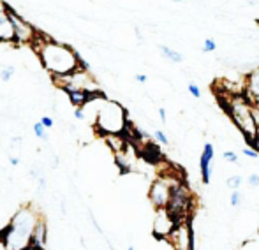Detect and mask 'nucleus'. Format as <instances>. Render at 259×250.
<instances>
[{
    "label": "nucleus",
    "mask_w": 259,
    "mask_h": 250,
    "mask_svg": "<svg viewBox=\"0 0 259 250\" xmlns=\"http://www.w3.org/2000/svg\"><path fill=\"white\" fill-rule=\"evenodd\" d=\"M159 49H161V53H163V57L166 58V60L173 62V64H180V62H184V55L178 51H175L173 48H167V46H159Z\"/></svg>",
    "instance_id": "nucleus-15"
},
{
    "label": "nucleus",
    "mask_w": 259,
    "mask_h": 250,
    "mask_svg": "<svg viewBox=\"0 0 259 250\" xmlns=\"http://www.w3.org/2000/svg\"><path fill=\"white\" fill-rule=\"evenodd\" d=\"M88 217H90V220H92V226H94V229H95L97 233L101 234V236L104 238V240H108V238H106V233H104V231H102L101 224L97 222V219H95V217H94V213H92V211H88Z\"/></svg>",
    "instance_id": "nucleus-22"
},
{
    "label": "nucleus",
    "mask_w": 259,
    "mask_h": 250,
    "mask_svg": "<svg viewBox=\"0 0 259 250\" xmlns=\"http://www.w3.org/2000/svg\"><path fill=\"white\" fill-rule=\"evenodd\" d=\"M242 183H243V178H242V176H240V175L229 176L228 182H226V185H228V189H231V190H240Z\"/></svg>",
    "instance_id": "nucleus-17"
},
{
    "label": "nucleus",
    "mask_w": 259,
    "mask_h": 250,
    "mask_svg": "<svg viewBox=\"0 0 259 250\" xmlns=\"http://www.w3.org/2000/svg\"><path fill=\"white\" fill-rule=\"evenodd\" d=\"M187 90H189L190 95L196 97V99H199V97H201V88H199L196 83H189V85H187Z\"/></svg>",
    "instance_id": "nucleus-24"
},
{
    "label": "nucleus",
    "mask_w": 259,
    "mask_h": 250,
    "mask_svg": "<svg viewBox=\"0 0 259 250\" xmlns=\"http://www.w3.org/2000/svg\"><path fill=\"white\" fill-rule=\"evenodd\" d=\"M92 123L99 136H122L129 125L127 110L118 101L102 97Z\"/></svg>",
    "instance_id": "nucleus-3"
},
{
    "label": "nucleus",
    "mask_w": 259,
    "mask_h": 250,
    "mask_svg": "<svg viewBox=\"0 0 259 250\" xmlns=\"http://www.w3.org/2000/svg\"><path fill=\"white\" fill-rule=\"evenodd\" d=\"M166 210L175 217L178 222L187 220L190 210H192V196H190L189 189L182 183H175L171 189V196L167 201Z\"/></svg>",
    "instance_id": "nucleus-5"
},
{
    "label": "nucleus",
    "mask_w": 259,
    "mask_h": 250,
    "mask_svg": "<svg viewBox=\"0 0 259 250\" xmlns=\"http://www.w3.org/2000/svg\"><path fill=\"white\" fill-rule=\"evenodd\" d=\"M252 148L258 150V154H259V132H258V136H256V139H254V145H252Z\"/></svg>",
    "instance_id": "nucleus-36"
},
{
    "label": "nucleus",
    "mask_w": 259,
    "mask_h": 250,
    "mask_svg": "<svg viewBox=\"0 0 259 250\" xmlns=\"http://www.w3.org/2000/svg\"><path fill=\"white\" fill-rule=\"evenodd\" d=\"M32 131H34L35 137H39V139H43V141L48 139V132H46V127H44L41 122L34 123V125H32Z\"/></svg>",
    "instance_id": "nucleus-18"
},
{
    "label": "nucleus",
    "mask_w": 259,
    "mask_h": 250,
    "mask_svg": "<svg viewBox=\"0 0 259 250\" xmlns=\"http://www.w3.org/2000/svg\"><path fill=\"white\" fill-rule=\"evenodd\" d=\"M249 185H251V187H259V175L252 173V175L249 176Z\"/></svg>",
    "instance_id": "nucleus-30"
},
{
    "label": "nucleus",
    "mask_w": 259,
    "mask_h": 250,
    "mask_svg": "<svg viewBox=\"0 0 259 250\" xmlns=\"http://www.w3.org/2000/svg\"><path fill=\"white\" fill-rule=\"evenodd\" d=\"M34 44L41 64L53 78H62L78 70V60L81 55L72 46L48 39V37L39 39V34L35 37Z\"/></svg>",
    "instance_id": "nucleus-1"
},
{
    "label": "nucleus",
    "mask_w": 259,
    "mask_h": 250,
    "mask_svg": "<svg viewBox=\"0 0 259 250\" xmlns=\"http://www.w3.org/2000/svg\"><path fill=\"white\" fill-rule=\"evenodd\" d=\"M41 219V213L32 206L30 203H26L23 206L16 210L7 227L2 231L7 243V250H26L32 245V233Z\"/></svg>",
    "instance_id": "nucleus-2"
},
{
    "label": "nucleus",
    "mask_w": 259,
    "mask_h": 250,
    "mask_svg": "<svg viewBox=\"0 0 259 250\" xmlns=\"http://www.w3.org/2000/svg\"><path fill=\"white\" fill-rule=\"evenodd\" d=\"M44 190H46V176H43V178L37 180V192L43 194Z\"/></svg>",
    "instance_id": "nucleus-29"
},
{
    "label": "nucleus",
    "mask_w": 259,
    "mask_h": 250,
    "mask_svg": "<svg viewBox=\"0 0 259 250\" xmlns=\"http://www.w3.org/2000/svg\"><path fill=\"white\" fill-rule=\"evenodd\" d=\"M213 159H215V146L212 143H205L199 157V173H201V182L203 185H210L212 182V173H213Z\"/></svg>",
    "instance_id": "nucleus-10"
},
{
    "label": "nucleus",
    "mask_w": 259,
    "mask_h": 250,
    "mask_svg": "<svg viewBox=\"0 0 259 250\" xmlns=\"http://www.w3.org/2000/svg\"><path fill=\"white\" fill-rule=\"evenodd\" d=\"M243 155H245V157H249V159H256V160L259 159L258 150L252 148V146H245V148H243Z\"/></svg>",
    "instance_id": "nucleus-25"
},
{
    "label": "nucleus",
    "mask_w": 259,
    "mask_h": 250,
    "mask_svg": "<svg viewBox=\"0 0 259 250\" xmlns=\"http://www.w3.org/2000/svg\"><path fill=\"white\" fill-rule=\"evenodd\" d=\"M217 49V44L213 39H205L203 41V51L205 53H212V51H215Z\"/></svg>",
    "instance_id": "nucleus-23"
},
{
    "label": "nucleus",
    "mask_w": 259,
    "mask_h": 250,
    "mask_svg": "<svg viewBox=\"0 0 259 250\" xmlns=\"http://www.w3.org/2000/svg\"><path fill=\"white\" fill-rule=\"evenodd\" d=\"M26 250H41V249H35V247H28Z\"/></svg>",
    "instance_id": "nucleus-39"
},
{
    "label": "nucleus",
    "mask_w": 259,
    "mask_h": 250,
    "mask_svg": "<svg viewBox=\"0 0 259 250\" xmlns=\"http://www.w3.org/2000/svg\"><path fill=\"white\" fill-rule=\"evenodd\" d=\"M4 9L5 13L9 14L11 18V23H13V28H14V43H34L35 37H37V32L35 28L30 25V23L26 22L25 18L22 16L20 13H16L7 2H4Z\"/></svg>",
    "instance_id": "nucleus-6"
},
{
    "label": "nucleus",
    "mask_w": 259,
    "mask_h": 250,
    "mask_svg": "<svg viewBox=\"0 0 259 250\" xmlns=\"http://www.w3.org/2000/svg\"><path fill=\"white\" fill-rule=\"evenodd\" d=\"M167 242L173 250H194V233L189 220H182L167 236Z\"/></svg>",
    "instance_id": "nucleus-7"
},
{
    "label": "nucleus",
    "mask_w": 259,
    "mask_h": 250,
    "mask_svg": "<svg viewBox=\"0 0 259 250\" xmlns=\"http://www.w3.org/2000/svg\"><path fill=\"white\" fill-rule=\"evenodd\" d=\"M222 157L228 160V162H233V164H236L238 162V155L235 154V152H231V150H228V152H224L222 154Z\"/></svg>",
    "instance_id": "nucleus-26"
},
{
    "label": "nucleus",
    "mask_w": 259,
    "mask_h": 250,
    "mask_svg": "<svg viewBox=\"0 0 259 250\" xmlns=\"http://www.w3.org/2000/svg\"><path fill=\"white\" fill-rule=\"evenodd\" d=\"M134 78H136V81H138V83H146V81H148V78H146V74H136V76H134Z\"/></svg>",
    "instance_id": "nucleus-34"
},
{
    "label": "nucleus",
    "mask_w": 259,
    "mask_h": 250,
    "mask_svg": "<svg viewBox=\"0 0 259 250\" xmlns=\"http://www.w3.org/2000/svg\"><path fill=\"white\" fill-rule=\"evenodd\" d=\"M74 118L79 120V122H85V120H87V114H85L83 108H76V110H74Z\"/></svg>",
    "instance_id": "nucleus-27"
},
{
    "label": "nucleus",
    "mask_w": 259,
    "mask_h": 250,
    "mask_svg": "<svg viewBox=\"0 0 259 250\" xmlns=\"http://www.w3.org/2000/svg\"><path fill=\"white\" fill-rule=\"evenodd\" d=\"M0 11H4V2L0 0Z\"/></svg>",
    "instance_id": "nucleus-37"
},
{
    "label": "nucleus",
    "mask_w": 259,
    "mask_h": 250,
    "mask_svg": "<svg viewBox=\"0 0 259 250\" xmlns=\"http://www.w3.org/2000/svg\"><path fill=\"white\" fill-rule=\"evenodd\" d=\"M35 249L46 250L48 249V222L41 215V219L37 220V224L34 227V233H32V245Z\"/></svg>",
    "instance_id": "nucleus-12"
},
{
    "label": "nucleus",
    "mask_w": 259,
    "mask_h": 250,
    "mask_svg": "<svg viewBox=\"0 0 259 250\" xmlns=\"http://www.w3.org/2000/svg\"><path fill=\"white\" fill-rule=\"evenodd\" d=\"M0 43H14V28L5 9L0 11Z\"/></svg>",
    "instance_id": "nucleus-13"
},
{
    "label": "nucleus",
    "mask_w": 259,
    "mask_h": 250,
    "mask_svg": "<svg viewBox=\"0 0 259 250\" xmlns=\"http://www.w3.org/2000/svg\"><path fill=\"white\" fill-rule=\"evenodd\" d=\"M129 250H136V249H134V247H129Z\"/></svg>",
    "instance_id": "nucleus-40"
},
{
    "label": "nucleus",
    "mask_w": 259,
    "mask_h": 250,
    "mask_svg": "<svg viewBox=\"0 0 259 250\" xmlns=\"http://www.w3.org/2000/svg\"><path fill=\"white\" fill-rule=\"evenodd\" d=\"M20 154H22V137H13V139H11V146H9L7 157L20 159Z\"/></svg>",
    "instance_id": "nucleus-16"
},
{
    "label": "nucleus",
    "mask_w": 259,
    "mask_h": 250,
    "mask_svg": "<svg viewBox=\"0 0 259 250\" xmlns=\"http://www.w3.org/2000/svg\"><path fill=\"white\" fill-rule=\"evenodd\" d=\"M14 72H16V67H14V66H7V67H4V69L0 70V79L7 83V81H11V78H13V76H14Z\"/></svg>",
    "instance_id": "nucleus-20"
},
{
    "label": "nucleus",
    "mask_w": 259,
    "mask_h": 250,
    "mask_svg": "<svg viewBox=\"0 0 259 250\" xmlns=\"http://www.w3.org/2000/svg\"><path fill=\"white\" fill-rule=\"evenodd\" d=\"M9 159V164L13 167H16V166H20V159H16V157H7Z\"/></svg>",
    "instance_id": "nucleus-35"
},
{
    "label": "nucleus",
    "mask_w": 259,
    "mask_h": 250,
    "mask_svg": "<svg viewBox=\"0 0 259 250\" xmlns=\"http://www.w3.org/2000/svg\"><path fill=\"white\" fill-rule=\"evenodd\" d=\"M243 203V194L240 190H233V194L229 196V205L233 208H240Z\"/></svg>",
    "instance_id": "nucleus-19"
},
{
    "label": "nucleus",
    "mask_w": 259,
    "mask_h": 250,
    "mask_svg": "<svg viewBox=\"0 0 259 250\" xmlns=\"http://www.w3.org/2000/svg\"><path fill=\"white\" fill-rule=\"evenodd\" d=\"M154 137H155V141H157V143H161V145H164V146H167L169 145V139H167V136L166 134H164V131H155L154 132Z\"/></svg>",
    "instance_id": "nucleus-21"
},
{
    "label": "nucleus",
    "mask_w": 259,
    "mask_h": 250,
    "mask_svg": "<svg viewBox=\"0 0 259 250\" xmlns=\"http://www.w3.org/2000/svg\"><path fill=\"white\" fill-rule=\"evenodd\" d=\"M173 185L175 183H171V180H167V178H157L155 182H152L148 190V201L152 203L155 210H163L167 206Z\"/></svg>",
    "instance_id": "nucleus-8"
},
{
    "label": "nucleus",
    "mask_w": 259,
    "mask_h": 250,
    "mask_svg": "<svg viewBox=\"0 0 259 250\" xmlns=\"http://www.w3.org/2000/svg\"><path fill=\"white\" fill-rule=\"evenodd\" d=\"M176 224H178V220L166 208L157 210L154 219V226H152V234L155 236V240H167V236L173 233Z\"/></svg>",
    "instance_id": "nucleus-9"
},
{
    "label": "nucleus",
    "mask_w": 259,
    "mask_h": 250,
    "mask_svg": "<svg viewBox=\"0 0 259 250\" xmlns=\"http://www.w3.org/2000/svg\"><path fill=\"white\" fill-rule=\"evenodd\" d=\"M243 95L254 108H259V67L247 74L243 83Z\"/></svg>",
    "instance_id": "nucleus-11"
},
{
    "label": "nucleus",
    "mask_w": 259,
    "mask_h": 250,
    "mask_svg": "<svg viewBox=\"0 0 259 250\" xmlns=\"http://www.w3.org/2000/svg\"><path fill=\"white\" fill-rule=\"evenodd\" d=\"M134 32H136V37H138V44H143V35H141L140 26H134Z\"/></svg>",
    "instance_id": "nucleus-33"
},
{
    "label": "nucleus",
    "mask_w": 259,
    "mask_h": 250,
    "mask_svg": "<svg viewBox=\"0 0 259 250\" xmlns=\"http://www.w3.org/2000/svg\"><path fill=\"white\" fill-rule=\"evenodd\" d=\"M159 116H161V122L163 123L167 122V114H166V110H164V108H159Z\"/></svg>",
    "instance_id": "nucleus-31"
},
{
    "label": "nucleus",
    "mask_w": 259,
    "mask_h": 250,
    "mask_svg": "<svg viewBox=\"0 0 259 250\" xmlns=\"http://www.w3.org/2000/svg\"><path fill=\"white\" fill-rule=\"evenodd\" d=\"M0 250H7V243H5V238L2 231H0Z\"/></svg>",
    "instance_id": "nucleus-32"
},
{
    "label": "nucleus",
    "mask_w": 259,
    "mask_h": 250,
    "mask_svg": "<svg viewBox=\"0 0 259 250\" xmlns=\"http://www.w3.org/2000/svg\"><path fill=\"white\" fill-rule=\"evenodd\" d=\"M173 2H176V4H182V2H185V0H173Z\"/></svg>",
    "instance_id": "nucleus-38"
},
{
    "label": "nucleus",
    "mask_w": 259,
    "mask_h": 250,
    "mask_svg": "<svg viewBox=\"0 0 259 250\" xmlns=\"http://www.w3.org/2000/svg\"><path fill=\"white\" fill-rule=\"evenodd\" d=\"M228 113L247 143L251 146L254 145L259 132V108H254L245 95H231L228 101Z\"/></svg>",
    "instance_id": "nucleus-4"
},
{
    "label": "nucleus",
    "mask_w": 259,
    "mask_h": 250,
    "mask_svg": "<svg viewBox=\"0 0 259 250\" xmlns=\"http://www.w3.org/2000/svg\"><path fill=\"white\" fill-rule=\"evenodd\" d=\"M66 93L69 95L71 104L74 106V108H83V106L94 97V93H88L87 90H69V92H66Z\"/></svg>",
    "instance_id": "nucleus-14"
},
{
    "label": "nucleus",
    "mask_w": 259,
    "mask_h": 250,
    "mask_svg": "<svg viewBox=\"0 0 259 250\" xmlns=\"http://www.w3.org/2000/svg\"><path fill=\"white\" fill-rule=\"evenodd\" d=\"M41 123H43V125H44L46 129H51V127H53V123H55V122H53L51 116H46V114H44L43 118H41Z\"/></svg>",
    "instance_id": "nucleus-28"
}]
</instances>
